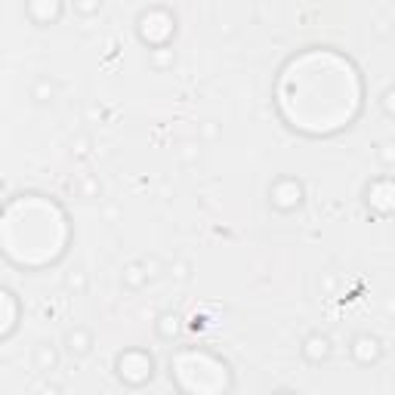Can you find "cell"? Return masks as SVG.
<instances>
[{
	"mask_svg": "<svg viewBox=\"0 0 395 395\" xmlns=\"http://www.w3.org/2000/svg\"><path fill=\"white\" fill-rule=\"evenodd\" d=\"M65 346H68L71 355H87L90 346H93V337H90L87 331H81V327H77V331H71L68 337H65Z\"/></svg>",
	"mask_w": 395,
	"mask_h": 395,
	"instance_id": "cell-4",
	"label": "cell"
},
{
	"mask_svg": "<svg viewBox=\"0 0 395 395\" xmlns=\"http://www.w3.org/2000/svg\"><path fill=\"white\" fill-rule=\"evenodd\" d=\"M383 108L389 111V115H395V90H386L383 93Z\"/></svg>",
	"mask_w": 395,
	"mask_h": 395,
	"instance_id": "cell-10",
	"label": "cell"
},
{
	"mask_svg": "<svg viewBox=\"0 0 395 395\" xmlns=\"http://www.w3.org/2000/svg\"><path fill=\"white\" fill-rule=\"evenodd\" d=\"M334 352L331 346V337H325V334H312V337H306V343H302V355H306L312 365H318V361H327Z\"/></svg>",
	"mask_w": 395,
	"mask_h": 395,
	"instance_id": "cell-3",
	"label": "cell"
},
{
	"mask_svg": "<svg viewBox=\"0 0 395 395\" xmlns=\"http://www.w3.org/2000/svg\"><path fill=\"white\" fill-rule=\"evenodd\" d=\"M161 321H164V325L157 327V331H161V337H173V334L180 331V325H176L180 318H176V315H161Z\"/></svg>",
	"mask_w": 395,
	"mask_h": 395,
	"instance_id": "cell-7",
	"label": "cell"
},
{
	"mask_svg": "<svg viewBox=\"0 0 395 395\" xmlns=\"http://www.w3.org/2000/svg\"><path fill=\"white\" fill-rule=\"evenodd\" d=\"M52 93H56V87H52L50 81H37V87H35V99H37V102H50Z\"/></svg>",
	"mask_w": 395,
	"mask_h": 395,
	"instance_id": "cell-6",
	"label": "cell"
},
{
	"mask_svg": "<svg viewBox=\"0 0 395 395\" xmlns=\"http://www.w3.org/2000/svg\"><path fill=\"white\" fill-rule=\"evenodd\" d=\"M269 195H272V204H275V207L285 210V213L302 204V186H300L296 180H278Z\"/></svg>",
	"mask_w": 395,
	"mask_h": 395,
	"instance_id": "cell-1",
	"label": "cell"
},
{
	"mask_svg": "<svg viewBox=\"0 0 395 395\" xmlns=\"http://www.w3.org/2000/svg\"><path fill=\"white\" fill-rule=\"evenodd\" d=\"M380 355H383V346H380V340L371 337V334H358V337L352 340V358L358 361V365H371Z\"/></svg>",
	"mask_w": 395,
	"mask_h": 395,
	"instance_id": "cell-2",
	"label": "cell"
},
{
	"mask_svg": "<svg viewBox=\"0 0 395 395\" xmlns=\"http://www.w3.org/2000/svg\"><path fill=\"white\" fill-rule=\"evenodd\" d=\"M146 278L148 275H139V266H127V272H124V281H127L130 287H139Z\"/></svg>",
	"mask_w": 395,
	"mask_h": 395,
	"instance_id": "cell-8",
	"label": "cell"
},
{
	"mask_svg": "<svg viewBox=\"0 0 395 395\" xmlns=\"http://www.w3.org/2000/svg\"><path fill=\"white\" fill-rule=\"evenodd\" d=\"M56 367V352L50 346H37V371H50Z\"/></svg>",
	"mask_w": 395,
	"mask_h": 395,
	"instance_id": "cell-5",
	"label": "cell"
},
{
	"mask_svg": "<svg viewBox=\"0 0 395 395\" xmlns=\"http://www.w3.org/2000/svg\"><path fill=\"white\" fill-rule=\"evenodd\" d=\"M75 6H77L81 12H87V16H93V12H99L102 0H75Z\"/></svg>",
	"mask_w": 395,
	"mask_h": 395,
	"instance_id": "cell-9",
	"label": "cell"
}]
</instances>
